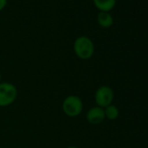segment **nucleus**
<instances>
[{"label":"nucleus","instance_id":"nucleus-11","mask_svg":"<svg viewBox=\"0 0 148 148\" xmlns=\"http://www.w3.org/2000/svg\"><path fill=\"white\" fill-rule=\"evenodd\" d=\"M1 79H2V75H1V72H0V83H1Z\"/></svg>","mask_w":148,"mask_h":148},{"label":"nucleus","instance_id":"nucleus-12","mask_svg":"<svg viewBox=\"0 0 148 148\" xmlns=\"http://www.w3.org/2000/svg\"><path fill=\"white\" fill-rule=\"evenodd\" d=\"M0 148H4V147H1V146H0Z\"/></svg>","mask_w":148,"mask_h":148},{"label":"nucleus","instance_id":"nucleus-2","mask_svg":"<svg viewBox=\"0 0 148 148\" xmlns=\"http://www.w3.org/2000/svg\"><path fill=\"white\" fill-rule=\"evenodd\" d=\"M84 105L82 99L77 95H69L65 97L62 103L63 112L70 118H76L83 112Z\"/></svg>","mask_w":148,"mask_h":148},{"label":"nucleus","instance_id":"nucleus-1","mask_svg":"<svg viewBox=\"0 0 148 148\" xmlns=\"http://www.w3.org/2000/svg\"><path fill=\"white\" fill-rule=\"evenodd\" d=\"M73 50L76 56L82 59H90L94 54V44L92 39L86 36H81L76 38L73 45Z\"/></svg>","mask_w":148,"mask_h":148},{"label":"nucleus","instance_id":"nucleus-3","mask_svg":"<svg viewBox=\"0 0 148 148\" xmlns=\"http://www.w3.org/2000/svg\"><path fill=\"white\" fill-rule=\"evenodd\" d=\"M18 97V89L12 83H0V107H7L12 105Z\"/></svg>","mask_w":148,"mask_h":148},{"label":"nucleus","instance_id":"nucleus-6","mask_svg":"<svg viewBox=\"0 0 148 148\" xmlns=\"http://www.w3.org/2000/svg\"><path fill=\"white\" fill-rule=\"evenodd\" d=\"M95 6L101 12H108L112 10L116 5V0H93Z\"/></svg>","mask_w":148,"mask_h":148},{"label":"nucleus","instance_id":"nucleus-9","mask_svg":"<svg viewBox=\"0 0 148 148\" xmlns=\"http://www.w3.org/2000/svg\"><path fill=\"white\" fill-rule=\"evenodd\" d=\"M7 4V0H0V11H2Z\"/></svg>","mask_w":148,"mask_h":148},{"label":"nucleus","instance_id":"nucleus-4","mask_svg":"<svg viewBox=\"0 0 148 148\" xmlns=\"http://www.w3.org/2000/svg\"><path fill=\"white\" fill-rule=\"evenodd\" d=\"M114 99L113 90L108 86H99L94 94V100L98 106L106 108V106L112 104Z\"/></svg>","mask_w":148,"mask_h":148},{"label":"nucleus","instance_id":"nucleus-5","mask_svg":"<svg viewBox=\"0 0 148 148\" xmlns=\"http://www.w3.org/2000/svg\"><path fill=\"white\" fill-rule=\"evenodd\" d=\"M86 117L88 123L92 125H99L102 123L106 119L104 108L99 107L98 106H93L87 111Z\"/></svg>","mask_w":148,"mask_h":148},{"label":"nucleus","instance_id":"nucleus-10","mask_svg":"<svg viewBox=\"0 0 148 148\" xmlns=\"http://www.w3.org/2000/svg\"><path fill=\"white\" fill-rule=\"evenodd\" d=\"M66 148H79V147H77L75 145H70V146H67Z\"/></svg>","mask_w":148,"mask_h":148},{"label":"nucleus","instance_id":"nucleus-8","mask_svg":"<svg viewBox=\"0 0 148 148\" xmlns=\"http://www.w3.org/2000/svg\"><path fill=\"white\" fill-rule=\"evenodd\" d=\"M104 111H105L106 118L109 120H115L118 119V117L119 115V111L118 107L112 104L106 106V108H104Z\"/></svg>","mask_w":148,"mask_h":148},{"label":"nucleus","instance_id":"nucleus-7","mask_svg":"<svg viewBox=\"0 0 148 148\" xmlns=\"http://www.w3.org/2000/svg\"><path fill=\"white\" fill-rule=\"evenodd\" d=\"M98 23L103 28H109L113 24L112 16L109 12H100L98 14Z\"/></svg>","mask_w":148,"mask_h":148}]
</instances>
